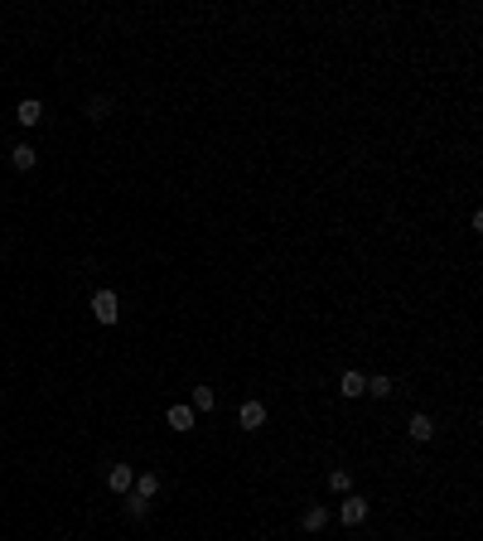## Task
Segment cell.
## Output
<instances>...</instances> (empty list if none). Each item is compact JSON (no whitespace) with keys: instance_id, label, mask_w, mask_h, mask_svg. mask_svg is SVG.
Segmentation results:
<instances>
[{"instance_id":"12","label":"cell","mask_w":483,"mask_h":541,"mask_svg":"<svg viewBox=\"0 0 483 541\" xmlns=\"http://www.w3.org/2000/svg\"><path fill=\"white\" fill-rule=\"evenodd\" d=\"M217 397H213V387H193V411H213Z\"/></svg>"},{"instance_id":"11","label":"cell","mask_w":483,"mask_h":541,"mask_svg":"<svg viewBox=\"0 0 483 541\" xmlns=\"http://www.w3.org/2000/svg\"><path fill=\"white\" fill-rule=\"evenodd\" d=\"M329 527V508H309L305 513V532H324Z\"/></svg>"},{"instance_id":"14","label":"cell","mask_w":483,"mask_h":541,"mask_svg":"<svg viewBox=\"0 0 483 541\" xmlns=\"http://www.w3.org/2000/svg\"><path fill=\"white\" fill-rule=\"evenodd\" d=\"M87 116H92V121H107V116H111V102H107V97H92V102H87Z\"/></svg>"},{"instance_id":"9","label":"cell","mask_w":483,"mask_h":541,"mask_svg":"<svg viewBox=\"0 0 483 541\" xmlns=\"http://www.w3.org/2000/svg\"><path fill=\"white\" fill-rule=\"evenodd\" d=\"M131 493H135V498H145V503H150V498L160 493V474H135Z\"/></svg>"},{"instance_id":"4","label":"cell","mask_w":483,"mask_h":541,"mask_svg":"<svg viewBox=\"0 0 483 541\" xmlns=\"http://www.w3.org/2000/svg\"><path fill=\"white\" fill-rule=\"evenodd\" d=\"M237 421H242V431H261V426H266V406L261 402H242Z\"/></svg>"},{"instance_id":"2","label":"cell","mask_w":483,"mask_h":541,"mask_svg":"<svg viewBox=\"0 0 483 541\" xmlns=\"http://www.w3.org/2000/svg\"><path fill=\"white\" fill-rule=\"evenodd\" d=\"M339 522H343V527H358V522H368V498H343V503H339Z\"/></svg>"},{"instance_id":"5","label":"cell","mask_w":483,"mask_h":541,"mask_svg":"<svg viewBox=\"0 0 483 541\" xmlns=\"http://www.w3.org/2000/svg\"><path fill=\"white\" fill-rule=\"evenodd\" d=\"M107 484H111V493H131L135 469H131V464H111V469H107Z\"/></svg>"},{"instance_id":"7","label":"cell","mask_w":483,"mask_h":541,"mask_svg":"<svg viewBox=\"0 0 483 541\" xmlns=\"http://www.w3.org/2000/svg\"><path fill=\"white\" fill-rule=\"evenodd\" d=\"M193 416H198V411H193V406H169V411H164V421H169V431H193Z\"/></svg>"},{"instance_id":"3","label":"cell","mask_w":483,"mask_h":541,"mask_svg":"<svg viewBox=\"0 0 483 541\" xmlns=\"http://www.w3.org/2000/svg\"><path fill=\"white\" fill-rule=\"evenodd\" d=\"M15 121H20L25 131H34V126L44 121V102H39V97H25V102L15 107Z\"/></svg>"},{"instance_id":"10","label":"cell","mask_w":483,"mask_h":541,"mask_svg":"<svg viewBox=\"0 0 483 541\" xmlns=\"http://www.w3.org/2000/svg\"><path fill=\"white\" fill-rule=\"evenodd\" d=\"M406 435H411L416 445H426L430 435H435V421H430V416H411V426H406Z\"/></svg>"},{"instance_id":"6","label":"cell","mask_w":483,"mask_h":541,"mask_svg":"<svg viewBox=\"0 0 483 541\" xmlns=\"http://www.w3.org/2000/svg\"><path fill=\"white\" fill-rule=\"evenodd\" d=\"M34 164H39V155H34V145H29V140H20V145L10 150V169H20V174H29Z\"/></svg>"},{"instance_id":"13","label":"cell","mask_w":483,"mask_h":541,"mask_svg":"<svg viewBox=\"0 0 483 541\" xmlns=\"http://www.w3.org/2000/svg\"><path fill=\"white\" fill-rule=\"evenodd\" d=\"M145 513H150V503H145V498H135V493H126V517H131V522H140Z\"/></svg>"},{"instance_id":"15","label":"cell","mask_w":483,"mask_h":541,"mask_svg":"<svg viewBox=\"0 0 483 541\" xmlns=\"http://www.w3.org/2000/svg\"><path fill=\"white\" fill-rule=\"evenodd\" d=\"M329 488H334V493H348V488H353V474H348V469H334V474H329Z\"/></svg>"},{"instance_id":"8","label":"cell","mask_w":483,"mask_h":541,"mask_svg":"<svg viewBox=\"0 0 483 541\" xmlns=\"http://www.w3.org/2000/svg\"><path fill=\"white\" fill-rule=\"evenodd\" d=\"M363 392H368V377H363V372H343V377H339V397H363Z\"/></svg>"},{"instance_id":"1","label":"cell","mask_w":483,"mask_h":541,"mask_svg":"<svg viewBox=\"0 0 483 541\" xmlns=\"http://www.w3.org/2000/svg\"><path fill=\"white\" fill-rule=\"evenodd\" d=\"M92 319H97V324H116V319H121L116 290H97V295H92Z\"/></svg>"},{"instance_id":"16","label":"cell","mask_w":483,"mask_h":541,"mask_svg":"<svg viewBox=\"0 0 483 541\" xmlns=\"http://www.w3.org/2000/svg\"><path fill=\"white\" fill-rule=\"evenodd\" d=\"M368 392H373V397H392V377H382V372L368 377Z\"/></svg>"}]
</instances>
